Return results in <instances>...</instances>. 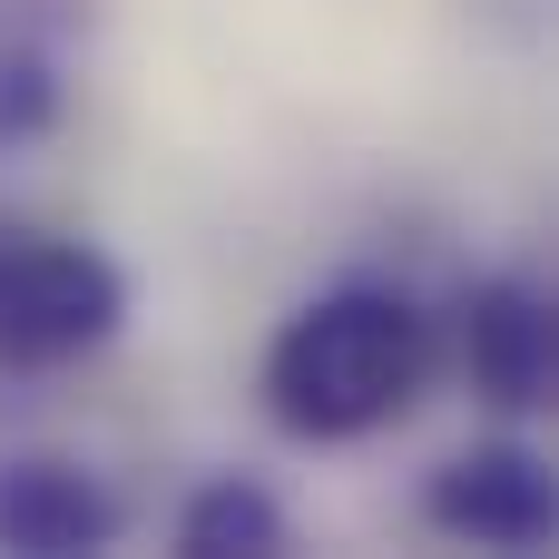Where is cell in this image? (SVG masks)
<instances>
[{"label": "cell", "instance_id": "3", "mask_svg": "<svg viewBox=\"0 0 559 559\" xmlns=\"http://www.w3.org/2000/svg\"><path fill=\"white\" fill-rule=\"evenodd\" d=\"M432 324H442V364L462 373V393L481 413L531 423L559 403V314L531 275H472L452 295V314H432Z\"/></svg>", "mask_w": 559, "mask_h": 559}, {"label": "cell", "instance_id": "6", "mask_svg": "<svg viewBox=\"0 0 559 559\" xmlns=\"http://www.w3.org/2000/svg\"><path fill=\"white\" fill-rule=\"evenodd\" d=\"M285 540H295V521L255 472H216L177 501V550L187 559H275Z\"/></svg>", "mask_w": 559, "mask_h": 559}, {"label": "cell", "instance_id": "5", "mask_svg": "<svg viewBox=\"0 0 559 559\" xmlns=\"http://www.w3.org/2000/svg\"><path fill=\"white\" fill-rule=\"evenodd\" d=\"M118 531H128V511H118V491H108L88 462H69V452H20V462H0V550L79 559V550H108Z\"/></svg>", "mask_w": 559, "mask_h": 559}, {"label": "cell", "instance_id": "4", "mask_svg": "<svg viewBox=\"0 0 559 559\" xmlns=\"http://www.w3.org/2000/svg\"><path fill=\"white\" fill-rule=\"evenodd\" d=\"M423 521L442 540H472V550H550L559 540V472L531 442H511V432L462 442L452 462H432Z\"/></svg>", "mask_w": 559, "mask_h": 559}, {"label": "cell", "instance_id": "2", "mask_svg": "<svg viewBox=\"0 0 559 559\" xmlns=\"http://www.w3.org/2000/svg\"><path fill=\"white\" fill-rule=\"evenodd\" d=\"M128 324V275L69 226L0 216V373H69Z\"/></svg>", "mask_w": 559, "mask_h": 559}, {"label": "cell", "instance_id": "1", "mask_svg": "<svg viewBox=\"0 0 559 559\" xmlns=\"http://www.w3.org/2000/svg\"><path fill=\"white\" fill-rule=\"evenodd\" d=\"M442 373V324L423 295L403 285H324L305 295L265 354H255V403L285 442L334 452V442H373L393 432Z\"/></svg>", "mask_w": 559, "mask_h": 559}]
</instances>
